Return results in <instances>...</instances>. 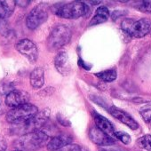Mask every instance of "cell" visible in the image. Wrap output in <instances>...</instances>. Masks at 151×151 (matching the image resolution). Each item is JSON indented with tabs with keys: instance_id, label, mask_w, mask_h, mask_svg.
Segmentation results:
<instances>
[{
	"instance_id": "6da1fadb",
	"label": "cell",
	"mask_w": 151,
	"mask_h": 151,
	"mask_svg": "<svg viewBox=\"0 0 151 151\" xmlns=\"http://www.w3.org/2000/svg\"><path fill=\"white\" fill-rule=\"evenodd\" d=\"M50 115H51V109L49 108H45L43 110L37 112V114L35 115L30 119L23 123L15 124V127L14 129L12 130V132H14L15 134L25 135L30 132L40 131V129L48 121Z\"/></svg>"
},
{
	"instance_id": "7a4b0ae2",
	"label": "cell",
	"mask_w": 151,
	"mask_h": 151,
	"mask_svg": "<svg viewBox=\"0 0 151 151\" xmlns=\"http://www.w3.org/2000/svg\"><path fill=\"white\" fill-rule=\"evenodd\" d=\"M49 136L43 131H37L22 135L16 142L21 151H36L47 144Z\"/></svg>"
},
{
	"instance_id": "3957f363",
	"label": "cell",
	"mask_w": 151,
	"mask_h": 151,
	"mask_svg": "<svg viewBox=\"0 0 151 151\" xmlns=\"http://www.w3.org/2000/svg\"><path fill=\"white\" fill-rule=\"evenodd\" d=\"M122 29L133 37H143L151 30V21L142 18L138 21L133 19H125L121 23Z\"/></svg>"
},
{
	"instance_id": "277c9868",
	"label": "cell",
	"mask_w": 151,
	"mask_h": 151,
	"mask_svg": "<svg viewBox=\"0 0 151 151\" xmlns=\"http://www.w3.org/2000/svg\"><path fill=\"white\" fill-rule=\"evenodd\" d=\"M72 32L66 25L56 26L47 38V47L51 51L58 50L68 45L71 39Z\"/></svg>"
},
{
	"instance_id": "5b68a950",
	"label": "cell",
	"mask_w": 151,
	"mask_h": 151,
	"mask_svg": "<svg viewBox=\"0 0 151 151\" xmlns=\"http://www.w3.org/2000/svg\"><path fill=\"white\" fill-rule=\"evenodd\" d=\"M89 13V7L83 2L74 1L61 6L56 11V15L64 19H78Z\"/></svg>"
},
{
	"instance_id": "8992f818",
	"label": "cell",
	"mask_w": 151,
	"mask_h": 151,
	"mask_svg": "<svg viewBox=\"0 0 151 151\" xmlns=\"http://www.w3.org/2000/svg\"><path fill=\"white\" fill-rule=\"evenodd\" d=\"M37 112L38 109L37 106L27 103L9 110L6 114V121L14 124H21L33 117Z\"/></svg>"
},
{
	"instance_id": "52a82bcc",
	"label": "cell",
	"mask_w": 151,
	"mask_h": 151,
	"mask_svg": "<svg viewBox=\"0 0 151 151\" xmlns=\"http://www.w3.org/2000/svg\"><path fill=\"white\" fill-rule=\"evenodd\" d=\"M47 19L48 9L46 5L39 4L38 6H35L28 14L26 18V25L29 29L34 30L45 22Z\"/></svg>"
},
{
	"instance_id": "ba28073f",
	"label": "cell",
	"mask_w": 151,
	"mask_h": 151,
	"mask_svg": "<svg viewBox=\"0 0 151 151\" xmlns=\"http://www.w3.org/2000/svg\"><path fill=\"white\" fill-rule=\"evenodd\" d=\"M17 51L24 56L30 63H36L38 59V49L37 45L30 39L24 38L16 44Z\"/></svg>"
},
{
	"instance_id": "9c48e42d",
	"label": "cell",
	"mask_w": 151,
	"mask_h": 151,
	"mask_svg": "<svg viewBox=\"0 0 151 151\" xmlns=\"http://www.w3.org/2000/svg\"><path fill=\"white\" fill-rule=\"evenodd\" d=\"M30 95L22 90H14L6 96L5 102L7 107L14 109L29 103Z\"/></svg>"
},
{
	"instance_id": "30bf717a",
	"label": "cell",
	"mask_w": 151,
	"mask_h": 151,
	"mask_svg": "<svg viewBox=\"0 0 151 151\" xmlns=\"http://www.w3.org/2000/svg\"><path fill=\"white\" fill-rule=\"evenodd\" d=\"M89 138L90 139L95 143L96 145L108 147L115 144V139L109 134L103 132L97 127H92L89 131Z\"/></svg>"
},
{
	"instance_id": "8fae6325",
	"label": "cell",
	"mask_w": 151,
	"mask_h": 151,
	"mask_svg": "<svg viewBox=\"0 0 151 151\" xmlns=\"http://www.w3.org/2000/svg\"><path fill=\"white\" fill-rule=\"evenodd\" d=\"M109 112L110 113L111 116H113L115 118H116L121 123L127 125L132 130H136L139 128L138 123L125 111H124L118 108H116V107H111V108H109Z\"/></svg>"
},
{
	"instance_id": "7c38bea8",
	"label": "cell",
	"mask_w": 151,
	"mask_h": 151,
	"mask_svg": "<svg viewBox=\"0 0 151 151\" xmlns=\"http://www.w3.org/2000/svg\"><path fill=\"white\" fill-rule=\"evenodd\" d=\"M54 66L57 71L63 76H68L70 73L71 67L68 60V55L66 52H60L55 56Z\"/></svg>"
},
{
	"instance_id": "4fadbf2b",
	"label": "cell",
	"mask_w": 151,
	"mask_h": 151,
	"mask_svg": "<svg viewBox=\"0 0 151 151\" xmlns=\"http://www.w3.org/2000/svg\"><path fill=\"white\" fill-rule=\"evenodd\" d=\"M73 139L68 135H57L52 137L50 140H48L46 144V147L48 151H57L61 147H65L68 144L72 142Z\"/></svg>"
},
{
	"instance_id": "5bb4252c",
	"label": "cell",
	"mask_w": 151,
	"mask_h": 151,
	"mask_svg": "<svg viewBox=\"0 0 151 151\" xmlns=\"http://www.w3.org/2000/svg\"><path fill=\"white\" fill-rule=\"evenodd\" d=\"M93 118H94L96 127L98 129H100L101 131H102L103 132H105L109 135L114 134V132H115L114 127H113L112 124L106 117H104L103 116H101L96 112H93Z\"/></svg>"
},
{
	"instance_id": "9a60e30c",
	"label": "cell",
	"mask_w": 151,
	"mask_h": 151,
	"mask_svg": "<svg viewBox=\"0 0 151 151\" xmlns=\"http://www.w3.org/2000/svg\"><path fill=\"white\" fill-rule=\"evenodd\" d=\"M30 85L34 89H40L45 84V70L42 67L35 68L30 74Z\"/></svg>"
},
{
	"instance_id": "2e32d148",
	"label": "cell",
	"mask_w": 151,
	"mask_h": 151,
	"mask_svg": "<svg viewBox=\"0 0 151 151\" xmlns=\"http://www.w3.org/2000/svg\"><path fill=\"white\" fill-rule=\"evenodd\" d=\"M109 17V11L106 6H100L95 13V15L89 22V26H95L108 21Z\"/></svg>"
},
{
	"instance_id": "e0dca14e",
	"label": "cell",
	"mask_w": 151,
	"mask_h": 151,
	"mask_svg": "<svg viewBox=\"0 0 151 151\" xmlns=\"http://www.w3.org/2000/svg\"><path fill=\"white\" fill-rule=\"evenodd\" d=\"M15 6V1L14 0L0 1V18L3 20L9 18L13 14Z\"/></svg>"
},
{
	"instance_id": "ac0fdd59",
	"label": "cell",
	"mask_w": 151,
	"mask_h": 151,
	"mask_svg": "<svg viewBox=\"0 0 151 151\" xmlns=\"http://www.w3.org/2000/svg\"><path fill=\"white\" fill-rule=\"evenodd\" d=\"M95 76L97 78H99L101 80L109 83V82H113L114 80H116V78L117 77V73L115 68H110L108 70L98 72L95 74Z\"/></svg>"
},
{
	"instance_id": "d6986e66",
	"label": "cell",
	"mask_w": 151,
	"mask_h": 151,
	"mask_svg": "<svg viewBox=\"0 0 151 151\" xmlns=\"http://www.w3.org/2000/svg\"><path fill=\"white\" fill-rule=\"evenodd\" d=\"M138 143L139 147L146 149L147 151H151V135L147 134L139 139Z\"/></svg>"
},
{
	"instance_id": "ffe728a7",
	"label": "cell",
	"mask_w": 151,
	"mask_h": 151,
	"mask_svg": "<svg viewBox=\"0 0 151 151\" xmlns=\"http://www.w3.org/2000/svg\"><path fill=\"white\" fill-rule=\"evenodd\" d=\"M139 114L141 115L142 118L146 122L151 121V103H148V104L143 106L139 109Z\"/></svg>"
},
{
	"instance_id": "44dd1931",
	"label": "cell",
	"mask_w": 151,
	"mask_h": 151,
	"mask_svg": "<svg viewBox=\"0 0 151 151\" xmlns=\"http://www.w3.org/2000/svg\"><path fill=\"white\" fill-rule=\"evenodd\" d=\"M135 7L140 12L151 14V1H140Z\"/></svg>"
},
{
	"instance_id": "7402d4cb",
	"label": "cell",
	"mask_w": 151,
	"mask_h": 151,
	"mask_svg": "<svg viewBox=\"0 0 151 151\" xmlns=\"http://www.w3.org/2000/svg\"><path fill=\"white\" fill-rule=\"evenodd\" d=\"M114 135L116 137V139H118L120 141H122L125 145L131 143V140H132L131 136L128 133L124 132H115Z\"/></svg>"
},
{
	"instance_id": "603a6c76",
	"label": "cell",
	"mask_w": 151,
	"mask_h": 151,
	"mask_svg": "<svg viewBox=\"0 0 151 151\" xmlns=\"http://www.w3.org/2000/svg\"><path fill=\"white\" fill-rule=\"evenodd\" d=\"M57 151H81V147L77 144H68Z\"/></svg>"
},
{
	"instance_id": "cb8c5ba5",
	"label": "cell",
	"mask_w": 151,
	"mask_h": 151,
	"mask_svg": "<svg viewBox=\"0 0 151 151\" xmlns=\"http://www.w3.org/2000/svg\"><path fill=\"white\" fill-rule=\"evenodd\" d=\"M14 89L10 86V85L8 84H0V93L1 94H8L10 92L14 91Z\"/></svg>"
},
{
	"instance_id": "d4e9b609",
	"label": "cell",
	"mask_w": 151,
	"mask_h": 151,
	"mask_svg": "<svg viewBox=\"0 0 151 151\" xmlns=\"http://www.w3.org/2000/svg\"><path fill=\"white\" fill-rule=\"evenodd\" d=\"M57 120L59 121V123L62 125V126H70L71 125V123L69 122V120H68L66 117H64L61 114H58L57 115Z\"/></svg>"
},
{
	"instance_id": "484cf974",
	"label": "cell",
	"mask_w": 151,
	"mask_h": 151,
	"mask_svg": "<svg viewBox=\"0 0 151 151\" xmlns=\"http://www.w3.org/2000/svg\"><path fill=\"white\" fill-rule=\"evenodd\" d=\"M6 147H7L6 140L5 139L4 137L0 136V151H6Z\"/></svg>"
},
{
	"instance_id": "4316f807",
	"label": "cell",
	"mask_w": 151,
	"mask_h": 151,
	"mask_svg": "<svg viewBox=\"0 0 151 151\" xmlns=\"http://www.w3.org/2000/svg\"><path fill=\"white\" fill-rule=\"evenodd\" d=\"M101 151H122V150H120V149L117 148V147H109V146H108V147H101Z\"/></svg>"
},
{
	"instance_id": "83f0119b",
	"label": "cell",
	"mask_w": 151,
	"mask_h": 151,
	"mask_svg": "<svg viewBox=\"0 0 151 151\" xmlns=\"http://www.w3.org/2000/svg\"><path fill=\"white\" fill-rule=\"evenodd\" d=\"M29 4H30V1H18V0L15 1V5H17L21 7H26Z\"/></svg>"
},
{
	"instance_id": "f1b7e54d",
	"label": "cell",
	"mask_w": 151,
	"mask_h": 151,
	"mask_svg": "<svg viewBox=\"0 0 151 151\" xmlns=\"http://www.w3.org/2000/svg\"><path fill=\"white\" fill-rule=\"evenodd\" d=\"M5 111H6V109H5V107H4V105H3V103H2V101H1V99H0V116L3 115V114L5 113Z\"/></svg>"
},
{
	"instance_id": "f546056e",
	"label": "cell",
	"mask_w": 151,
	"mask_h": 151,
	"mask_svg": "<svg viewBox=\"0 0 151 151\" xmlns=\"http://www.w3.org/2000/svg\"><path fill=\"white\" fill-rule=\"evenodd\" d=\"M90 3H91V4H93V5L95 6V5L101 4V1H90Z\"/></svg>"
},
{
	"instance_id": "4dcf8cb0",
	"label": "cell",
	"mask_w": 151,
	"mask_h": 151,
	"mask_svg": "<svg viewBox=\"0 0 151 151\" xmlns=\"http://www.w3.org/2000/svg\"><path fill=\"white\" fill-rule=\"evenodd\" d=\"M81 151H88V150H86V149H84V148H81Z\"/></svg>"
},
{
	"instance_id": "1f68e13d",
	"label": "cell",
	"mask_w": 151,
	"mask_h": 151,
	"mask_svg": "<svg viewBox=\"0 0 151 151\" xmlns=\"http://www.w3.org/2000/svg\"><path fill=\"white\" fill-rule=\"evenodd\" d=\"M14 151H21V150H14Z\"/></svg>"
},
{
	"instance_id": "d6a6232c",
	"label": "cell",
	"mask_w": 151,
	"mask_h": 151,
	"mask_svg": "<svg viewBox=\"0 0 151 151\" xmlns=\"http://www.w3.org/2000/svg\"><path fill=\"white\" fill-rule=\"evenodd\" d=\"M150 32H151V30H150Z\"/></svg>"
}]
</instances>
